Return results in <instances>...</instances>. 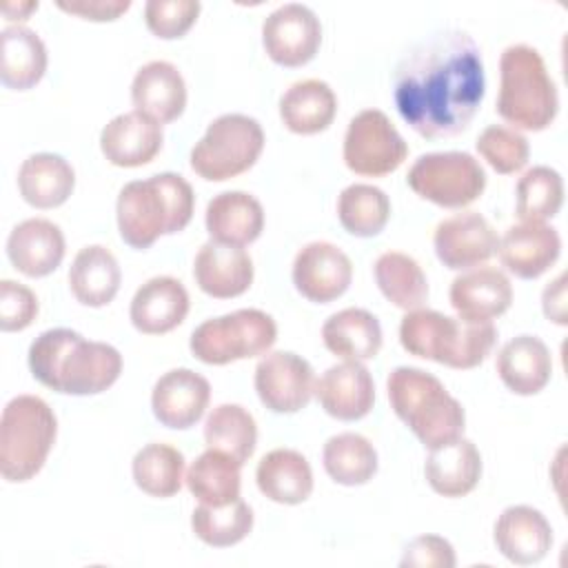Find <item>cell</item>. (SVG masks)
<instances>
[{"label": "cell", "mask_w": 568, "mask_h": 568, "mask_svg": "<svg viewBox=\"0 0 568 568\" xmlns=\"http://www.w3.org/2000/svg\"><path fill=\"white\" fill-rule=\"evenodd\" d=\"M373 271L375 282L388 302L404 311L422 308L428 297V282L415 257L399 251H386L375 260Z\"/></svg>", "instance_id": "obj_37"}, {"label": "cell", "mask_w": 568, "mask_h": 568, "mask_svg": "<svg viewBox=\"0 0 568 568\" xmlns=\"http://www.w3.org/2000/svg\"><path fill=\"white\" fill-rule=\"evenodd\" d=\"M322 464L342 486H362L377 473V450L359 433H337L326 439Z\"/></svg>", "instance_id": "obj_36"}, {"label": "cell", "mask_w": 568, "mask_h": 568, "mask_svg": "<svg viewBox=\"0 0 568 568\" xmlns=\"http://www.w3.org/2000/svg\"><path fill=\"white\" fill-rule=\"evenodd\" d=\"M353 280L348 255L331 242H308L293 260V284L311 302L328 304L346 293Z\"/></svg>", "instance_id": "obj_15"}, {"label": "cell", "mask_w": 568, "mask_h": 568, "mask_svg": "<svg viewBox=\"0 0 568 568\" xmlns=\"http://www.w3.org/2000/svg\"><path fill=\"white\" fill-rule=\"evenodd\" d=\"M262 149L264 131L255 118L224 113L206 126L202 140L191 149V169L209 182H222L248 171Z\"/></svg>", "instance_id": "obj_8"}, {"label": "cell", "mask_w": 568, "mask_h": 568, "mask_svg": "<svg viewBox=\"0 0 568 568\" xmlns=\"http://www.w3.org/2000/svg\"><path fill=\"white\" fill-rule=\"evenodd\" d=\"M399 566H437V568H453L455 566V550L448 539L439 535H422L415 537L399 559Z\"/></svg>", "instance_id": "obj_46"}, {"label": "cell", "mask_w": 568, "mask_h": 568, "mask_svg": "<svg viewBox=\"0 0 568 568\" xmlns=\"http://www.w3.org/2000/svg\"><path fill=\"white\" fill-rule=\"evenodd\" d=\"M559 111V95L541 53L530 44H510L499 58L497 113L513 129L544 131Z\"/></svg>", "instance_id": "obj_6"}, {"label": "cell", "mask_w": 568, "mask_h": 568, "mask_svg": "<svg viewBox=\"0 0 568 568\" xmlns=\"http://www.w3.org/2000/svg\"><path fill=\"white\" fill-rule=\"evenodd\" d=\"M204 224L213 242L246 246L264 229V209L251 193L222 191L206 204Z\"/></svg>", "instance_id": "obj_26"}, {"label": "cell", "mask_w": 568, "mask_h": 568, "mask_svg": "<svg viewBox=\"0 0 568 568\" xmlns=\"http://www.w3.org/2000/svg\"><path fill=\"white\" fill-rule=\"evenodd\" d=\"M122 273L115 255L100 244L80 248L69 268V288L84 306H104L120 291Z\"/></svg>", "instance_id": "obj_33"}, {"label": "cell", "mask_w": 568, "mask_h": 568, "mask_svg": "<svg viewBox=\"0 0 568 568\" xmlns=\"http://www.w3.org/2000/svg\"><path fill=\"white\" fill-rule=\"evenodd\" d=\"M322 42L320 18L300 2H288L271 11L262 22V44L266 55L282 67H302L317 53Z\"/></svg>", "instance_id": "obj_12"}, {"label": "cell", "mask_w": 568, "mask_h": 568, "mask_svg": "<svg viewBox=\"0 0 568 568\" xmlns=\"http://www.w3.org/2000/svg\"><path fill=\"white\" fill-rule=\"evenodd\" d=\"M189 313V293L171 275L146 280L133 295L129 317L144 335H162L184 322Z\"/></svg>", "instance_id": "obj_23"}, {"label": "cell", "mask_w": 568, "mask_h": 568, "mask_svg": "<svg viewBox=\"0 0 568 568\" xmlns=\"http://www.w3.org/2000/svg\"><path fill=\"white\" fill-rule=\"evenodd\" d=\"M255 481L264 497L286 506L302 504L313 493L311 464L293 448H275L266 453L255 468Z\"/></svg>", "instance_id": "obj_29"}, {"label": "cell", "mask_w": 568, "mask_h": 568, "mask_svg": "<svg viewBox=\"0 0 568 568\" xmlns=\"http://www.w3.org/2000/svg\"><path fill=\"white\" fill-rule=\"evenodd\" d=\"M211 399V384L191 368L164 373L151 393L155 419L166 428H191L204 415Z\"/></svg>", "instance_id": "obj_16"}, {"label": "cell", "mask_w": 568, "mask_h": 568, "mask_svg": "<svg viewBox=\"0 0 568 568\" xmlns=\"http://www.w3.org/2000/svg\"><path fill=\"white\" fill-rule=\"evenodd\" d=\"M479 155L504 175L517 173L526 166L530 146L526 135H521L517 129L506 124H490L486 126L475 142Z\"/></svg>", "instance_id": "obj_43"}, {"label": "cell", "mask_w": 568, "mask_h": 568, "mask_svg": "<svg viewBox=\"0 0 568 568\" xmlns=\"http://www.w3.org/2000/svg\"><path fill=\"white\" fill-rule=\"evenodd\" d=\"M31 375L64 395H95L115 384L122 355L106 342H89L71 328H49L29 346Z\"/></svg>", "instance_id": "obj_2"}, {"label": "cell", "mask_w": 568, "mask_h": 568, "mask_svg": "<svg viewBox=\"0 0 568 568\" xmlns=\"http://www.w3.org/2000/svg\"><path fill=\"white\" fill-rule=\"evenodd\" d=\"M191 528L197 539L213 548L235 546L251 532L253 510L242 499L226 506L200 504L191 515Z\"/></svg>", "instance_id": "obj_41"}, {"label": "cell", "mask_w": 568, "mask_h": 568, "mask_svg": "<svg viewBox=\"0 0 568 568\" xmlns=\"http://www.w3.org/2000/svg\"><path fill=\"white\" fill-rule=\"evenodd\" d=\"M51 406L36 395L9 399L0 419V473L7 481H29L40 473L55 442Z\"/></svg>", "instance_id": "obj_7"}, {"label": "cell", "mask_w": 568, "mask_h": 568, "mask_svg": "<svg viewBox=\"0 0 568 568\" xmlns=\"http://www.w3.org/2000/svg\"><path fill=\"white\" fill-rule=\"evenodd\" d=\"M497 550L517 566L541 561L552 546V528L548 519L532 506H508L495 521Z\"/></svg>", "instance_id": "obj_20"}, {"label": "cell", "mask_w": 568, "mask_h": 568, "mask_svg": "<svg viewBox=\"0 0 568 568\" xmlns=\"http://www.w3.org/2000/svg\"><path fill=\"white\" fill-rule=\"evenodd\" d=\"M501 264L521 280L546 273L561 253V237L546 222H519L506 229L497 244Z\"/></svg>", "instance_id": "obj_17"}, {"label": "cell", "mask_w": 568, "mask_h": 568, "mask_svg": "<svg viewBox=\"0 0 568 568\" xmlns=\"http://www.w3.org/2000/svg\"><path fill=\"white\" fill-rule=\"evenodd\" d=\"M75 186L73 166L58 153H33L18 171V189L27 204L55 209L64 204Z\"/></svg>", "instance_id": "obj_31"}, {"label": "cell", "mask_w": 568, "mask_h": 568, "mask_svg": "<svg viewBox=\"0 0 568 568\" xmlns=\"http://www.w3.org/2000/svg\"><path fill=\"white\" fill-rule=\"evenodd\" d=\"M315 395L331 417L355 422L371 413L375 404V384L362 362L346 359L324 371L315 382Z\"/></svg>", "instance_id": "obj_19"}, {"label": "cell", "mask_w": 568, "mask_h": 568, "mask_svg": "<svg viewBox=\"0 0 568 568\" xmlns=\"http://www.w3.org/2000/svg\"><path fill=\"white\" fill-rule=\"evenodd\" d=\"M399 342L415 357L450 368H475L493 351L497 328L493 322L450 317L433 308H413L402 317Z\"/></svg>", "instance_id": "obj_4"}, {"label": "cell", "mask_w": 568, "mask_h": 568, "mask_svg": "<svg viewBox=\"0 0 568 568\" xmlns=\"http://www.w3.org/2000/svg\"><path fill=\"white\" fill-rule=\"evenodd\" d=\"M324 346L351 362L373 359L382 348V326L379 320L366 308H342L333 313L322 326Z\"/></svg>", "instance_id": "obj_34"}, {"label": "cell", "mask_w": 568, "mask_h": 568, "mask_svg": "<svg viewBox=\"0 0 568 568\" xmlns=\"http://www.w3.org/2000/svg\"><path fill=\"white\" fill-rule=\"evenodd\" d=\"M277 339L275 320L260 308H240L202 322L191 333V353L213 366L268 353Z\"/></svg>", "instance_id": "obj_9"}, {"label": "cell", "mask_w": 568, "mask_h": 568, "mask_svg": "<svg viewBox=\"0 0 568 568\" xmlns=\"http://www.w3.org/2000/svg\"><path fill=\"white\" fill-rule=\"evenodd\" d=\"M564 204V180L550 166L528 169L515 189V215L521 222L555 217Z\"/></svg>", "instance_id": "obj_42"}, {"label": "cell", "mask_w": 568, "mask_h": 568, "mask_svg": "<svg viewBox=\"0 0 568 568\" xmlns=\"http://www.w3.org/2000/svg\"><path fill=\"white\" fill-rule=\"evenodd\" d=\"M62 11L80 16L84 20H95V22H104V20H115L118 16H122L129 7L131 0H58L55 2Z\"/></svg>", "instance_id": "obj_47"}, {"label": "cell", "mask_w": 568, "mask_h": 568, "mask_svg": "<svg viewBox=\"0 0 568 568\" xmlns=\"http://www.w3.org/2000/svg\"><path fill=\"white\" fill-rule=\"evenodd\" d=\"M131 100L135 111L158 124L173 122L186 106V84L175 64L151 60L138 69L131 82Z\"/></svg>", "instance_id": "obj_22"}, {"label": "cell", "mask_w": 568, "mask_h": 568, "mask_svg": "<svg viewBox=\"0 0 568 568\" xmlns=\"http://www.w3.org/2000/svg\"><path fill=\"white\" fill-rule=\"evenodd\" d=\"M240 464L215 448H206L189 468L186 486L191 495L206 506H226L240 499Z\"/></svg>", "instance_id": "obj_35"}, {"label": "cell", "mask_w": 568, "mask_h": 568, "mask_svg": "<svg viewBox=\"0 0 568 568\" xmlns=\"http://www.w3.org/2000/svg\"><path fill=\"white\" fill-rule=\"evenodd\" d=\"M38 9V2H4L2 13L7 20H27V16Z\"/></svg>", "instance_id": "obj_49"}, {"label": "cell", "mask_w": 568, "mask_h": 568, "mask_svg": "<svg viewBox=\"0 0 568 568\" xmlns=\"http://www.w3.org/2000/svg\"><path fill=\"white\" fill-rule=\"evenodd\" d=\"M204 442L209 448L222 450L244 466L257 444L255 419L240 404H220L204 422Z\"/></svg>", "instance_id": "obj_38"}, {"label": "cell", "mask_w": 568, "mask_h": 568, "mask_svg": "<svg viewBox=\"0 0 568 568\" xmlns=\"http://www.w3.org/2000/svg\"><path fill=\"white\" fill-rule=\"evenodd\" d=\"M342 155L353 173L382 178L406 160L408 144L384 111L364 109L348 122Z\"/></svg>", "instance_id": "obj_11"}, {"label": "cell", "mask_w": 568, "mask_h": 568, "mask_svg": "<svg viewBox=\"0 0 568 568\" xmlns=\"http://www.w3.org/2000/svg\"><path fill=\"white\" fill-rule=\"evenodd\" d=\"M499 237L490 222L477 211H462L435 226V255L446 268L462 271L484 264L497 253Z\"/></svg>", "instance_id": "obj_14"}, {"label": "cell", "mask_w": 568, "mask_h": 568, "mask_svg": "<svg viewBox=\"0 0 568 568\" xmlns=\"http://www.w3.org/2000/svg\"><path fill=\"white\" fill-rule=\"evenodd\" d=\"M197 286L217 300L237 297L253 282V260L242 246L206 242L200 246L193 262Z\"/></svg>", "instance_id": "obj_24"}, {"label": "cell", "mask_w": 568, "mask_h": 568, "mask_svg": "<svg viewBox=\"0 0 568 568\" xmlns=\"http://www.w3.org/2000/svg\"><path fill=\"white\" fill-rule=\"evenodd\" d=\"M193 189L178 173L133 180L120 189L115 202L120 237L131 248L144 251L160 235L182 231L193 217Z\"/></svg>", "instance_id": "obj_3"}, {"label": "cell", "mask_w": 568, "mask_h": 568, "mask_svg": "<svg viewBox=\"0 0 568 568\" xmlns=\"http://www.w3.org/2000/svg\"><path fill=\"white\" fill-rule=\"evenodd\" d=\"M38 315L36 293L13 280L0 282V328L2 331H22Z\"/></svg>", "instance_id": "obj_45"}, {"label": "cell", "mask_w": 568, "mask_h": 568, "mask_svg": "<svg viewBox=\"0 0 568 568\" xmlns=\"http://www.w3.org/2000/svg\"><path fill=\"white\" fill-rule=\"evenodd\" d=\"M337 111V98L328 82L306 78L293 82L280 98V118L284 126L300 135H313L331 126Z\"/></svg>", "instance_id": "obj_30"}, {"label": "cell", "mask_w": 568, "mask_h": 568, "mask_svg": "<svg viewBox=\"0 0 568 568\" xmlns=\"http://www.w3.org/2000/svg\"><path fill=\"white\" fill-rule=\"evenodd\" d=\"M197 0H149L144 4V20L153 36L171 40L182 38L197 20Z\"/></svg>", "instance_id": "obj_44"}, {"label": "cell", "mask_w": 568, "mask_h": 568, "mask_svg": "<svg viewBox=\"0 0 568 568\" xmlns=\"http://www.w3.org/2000/svg\"><path fill=\"white\" fill-rule=\"evenodd\" d=\"M495 368L508 390L515 395H535L550 382L552 357L539 337L517 335L499 348Z\"/></svg>", "instance_id": "obj_27"}, {"label": "cell", "mask_w": 568, "mask_h": 568, "mask_svg": "<svg viewBox=\"0 0 568 568\" xmlns=\"http://www.w3.org/2000/svg\"><path fill=\"white\" fill-rule=\"evenodd\" d=\"M424 475L437 495L464 497L481 477V455L470 439L457 437L428 453Z\"/></svg>", "instance_id": "obj_28"}, {"label": "cell", "mask_w": 568, "mask_h": 568, "mask_svg": "<svg viewBox=\"0 0 568 568\" xmlns=\"http://www.w3.org/2000/svg\"><path fill=\"white\" fill-rule=\"evenodd\" d=\"M337 217L351 235L373 237L390 217V200L379 186L351 184L337 197Z\"/></svg>", "instance_id": "obj_40"}, {"label": "cell", "mask_w": 568, "mask_h": 568, "mask_svg": "<svg viewBox=\"0 0 568 568\" xmlns=\"http://www.w3.org/2000/svg\"><path fill=\"white\" fill-rule=\"evenodd\" d=\"M47 71V47L40 36L22 24L4 27L0 33V80L13 91L36 87Z\"/></svg>", "instance_id": "obj_32"}, {"label": "cell", "mask_w": 568, "mask_h": 568, "mask_svg": "<svg viewBox=\"0 0 568 568\" xmlns=\"http://www.w3.org/2000/svg\"><path fill=\"white\" fill-rule=\"evenodd\" d=\"M408 186L424 200L444 209H464L486 189V171L466 151H437L419 155L406 175Z\"/></svg>", "instance_id": "obj_10"}, {"label": "cell", "mask_w": 568, "mask_h": 568, "mask_svg": "<svg viewBox=\"0 0 568 568\" xmlns=\"http://www.w3.org/2000/svg\"><path fill=\"white\" fill-rule=\"evenodd\" d=\"M162 140V124L140 111H129L104 124L100 149L111 164L133 169L149 164L160 153Z\"/></svg>", "instance_id": "obj_21"}, {"label": "cell", "mask_w": 568, "mask_h": 568, "mask_svg": "<svg viewBox=\"0 0 568 568\" xmlns=\"http://www.w3.org/2000/svg\"><path fill=\"white\" fill-rule=\"evenodd\" d=\"M566 275H557L555 282H550L546 288H544V295H541V308H544V315L557 324H566Z\"/></svg>", "instance_id": "obj_48"}, {"label": "cell", "mask_w": 568, "mask_h": 568, "mask_svg": "<svg viewBox=\"0 0 568 568\" xmlns=\"http://www.w3.org/2000/svg\"><path fill=\"white\" fill-rule=\"evenodd\" d=\"M133 481L151 497H173L182 488L184 455L169 444H146L133 457Z\"/></svg>", "instance_id": "obj_39"}, {"label": "cell", "mask_w": 568, "mask_h": 568, "mask_svg": "<svg viewBox=\"0 0 568 568\" xmlns=\"http://www.w3.org/2000/svg\"><path fill=\"white\" fill-rule=\"evenodd\" d=\"M7 255L27 277H44L53 273L64 257V235L51 220L29 217L11 229Z\"/></svg>", "instance_id": "obj_25"}, {"label": "cell", "mask_w": 568, "mask_h": 568, "mask_svg": "<svg viewBox=\"0 0 568 568\" xmlns=\"http://www.w3.org/2000/svg\"><path fill=\"white\" fill-rule=\"evenodd\" d=\"M486 91L477 42L462 29H442L397 62L393 98L402 120L428 140L459 135Z\"/></svg>", "instance_id": "obj_1"}, {"label": "cell", "mask_w": 568, "mask_h": 568, "mask_svg": "<svg viewBox=\"0 0 568 568\" xmlns=\"http://www.w3.org/2000/svg\"><path fill=\"white\" fill-rule=\"evenodd\" d=\"M255 390L260 402L273 413H297L315 393L311 364L291 353H266L255 366Z\"/></svg>", "instance_id": "obj_13"}, {"label": "cell", "mask_w": 568, "mask_h": 568, "mask_svg": "<svg viewBox=\"0 0 568 568\" xmlns=\"http://www.w3.org/2000/svg\"><path fill=\"white\" fill-rule=\"evenodd\" d=\"M386 390L395 415L428 450L462 437L466 413L435 375L397 366L386 379Z\"/></svg>", "instance_id": "obj_5"}, {"label": "cell", "mask_w": 568, "mask_h": 568, "mask_svg": "<svg viewBox=\"0 0 568 568\" xmlns=\"http://www.w3.org/2000/svg\"><path fill=\"white\" fill-rule=\"evenodd\" d=\"M450 306L464 320L490 322L504 315L513 304V284L495 266H477L450 282Z\"/></svg>", "instance_id": "obj_18"}]
</instances>
